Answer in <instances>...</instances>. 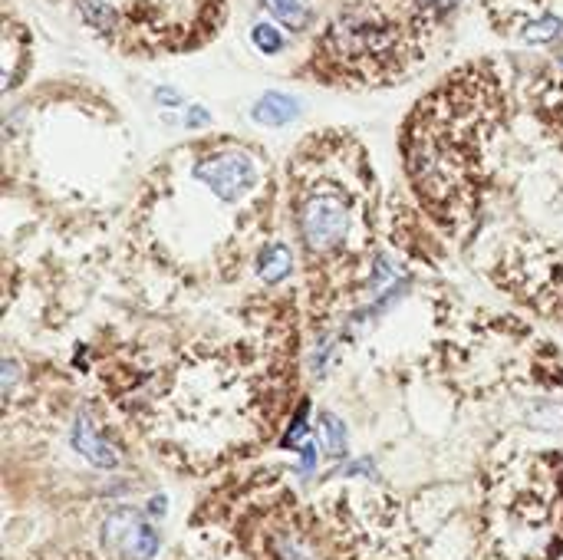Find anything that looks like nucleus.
Here are the masks:
<instances>
[{
	"mask_svg": "<svg viewBox=\"0 0 563 560\" xmlns=\"http://www.w3.org/2000/svg\"><path fill=\"white\" fill-rule=\"evenodd\" d=\"M294 234L313 280V297L353 294L356 280L369 287L373 254V192L349 168H297L290 188Z\"/></svg>",
	"mask_w": 563,
	"mask_h": 560,
	"instance_id": "nucleus-1",
	"label": "nucleus"
},
{
	"mask_svg": "<svg viewBox=\"0 0 563 560\" xmlns=\"http://www.w3.org/2000/svg\"><path fill=\"white\" fill-rule=\"evenodd\" d=\"M484 560H557L563 551V458H511L488 481Z\"/></svg>",
	"mask_w": 563,
	"mask_h": 560,
	"instance_id": "nucleus-2",
	"label": "nucleus"
},
{
	"mask_svg": "<svg viewBox=\"0 0 563 560\" xmlns=\"http://www.w3.org/2000/svg\"><path fill=\"white\" fill-rule=\"evenodd\" d=\"M399 27L392 24L386 14L366 7V4H349L333 17L330 30H326V47L336 53V60L346 63H369L382 60L386 53L396 50Z\"/></svg>",
	"mask_w": 563,
	"mask_h": 560,
	"instance_id": "nucleus-3",
	"label": "nucleus"
},
{
	"mask_svg": "<svg viewBox=\"0 0 563 560\" xmlns=\"http://www.w3.org/2000/svg\"><path fill=\"white\" fill-rule=\"evenodd\" d=\"M191 178L205 188L211 198L221 205H244L257 188H261V162L254 152L241 149V145H224V149H211L191 165Z\"/></svg>",
	"mask_w": 563,
	"mask_h": 560,
	"instance_id": "nucleus-4",
	"label": "nucleus"
},
{
	"mask_svg": "<svg viewBox=\"0 0 563 560\" xmlns=\"http://www.w3.org/2000/svg\"><path fill=\"white\" fill-rule=\"evenodd\" d=\"M99 541H103V551L116 560H152L159 557L162 534L135 508H116L106 514Z\"/></svg>",
	"mask_w": 563,
	"mask_h": 560,
	"instance_id": "nucleus-5",
	"label": "nucleus"
},
{
	"mask_svg": "<svg viewBox=\"0 0 563 560\" xmlns=\"http://www.w3.org/2000/svg\"><path fill=\"white\" fill-rule=\"evenodd\" d=\"M70 442L76 448V455L93 468H119L122 465V448L112 442V435L103 429V422H99L89 409H80L73 416Z\"/></svg>",
	"mask_w": 563,
	"mask_h": 560,
	"instance_id": "nucleus-6",
	"label": "nucleus"
},
{
	"mask_svg": "<svg viewBox=\"0 0 563 560\" xmlns=\"http://www.w3.org/2000/svg\"><path fill=\"white\" fill-rule=\"evenodd\" d=\"M300 112H303V106H300L297 96H287V93H277V89H270V93L254 99L251 119L257 122V126L284 129V126H290V122L300 116Z\"/></svg>",
	"mask_w": 563,
	"mask_h": 560,
	"instance_id": "nucleus-7",
	"label": "nucleus"
},
{
	"mask_svg": "<svg viewBox=\"0 0 563 560\" xmlns=\"http://www.w3.org/2000/svg\"><path fill=\"white\" fill-rule=\"evenodd\" d=\"M257 277L264 280L267 287H277L294 274V248L287 241H267L261 251H257Z\"/></svg>",
	"mask_w": 563,
	"mask_h": 560,
	"instance_id": "nucleus-8",
	"label": "nucleus"
},
{
	"mask_svg": "<svg viewBox=\"0 0 563 560\" xmlns=\"http://www.w3.org/2000/svg\"><path fill=\"white\" fill-rule=\"evenodd\" d=\"M261 4L270 17H277L290 30H307L313 24V7L307 0H261Z\"/></svg>",
	"mask_w": 563,
	"mask_h": 560,
	"instance_id": "nucleus-9",
	"label": "nucleus"
},
{
	"mask_svg": "<svg viewBox=\"0 0 563 560\" xmlns=\"http://www.w3.org/2000/svg\"><path fill=\"white\" fill-rule=\"evenodd\" d=\"M521 40L534 43V47H544V43H560L563 40V17L547 14V17L531 20V24L521 30Z\"/></svg>",
	"mask_w": 563,
	"mask_h": 560,
	"instance_id": "nucleus-10",
	"label": "nucleus"
},
{
	"mask_svg": "<svg viewBox=\"0 0 563 560\" xmlns=\"http://www.w3.org/2000/svg\"><path fill=\"white\" fill-rule=\"evenodd\" d=\"M320 429H323V439H326V455H330V458H346L349 445H346L343 419L333 416V412H320Z\"/></svg>",
	"mask_w": 563,
	"mask_h": 560,
	"instance_id": "nucleus-11",
	"label": "nucleus"
},
{
	"mask_svg": "<svg viewBox=\"0 0 563 560\" xmlns=\"http://www.w3.org/2000/svg\"><path fill=\"white\" fill-rule=\"evenodd\" d=\"M251 43H254V50L264 53V56H277L287 47L284 33H280L274 24H267V20H257V24L251 27Z\"/></svg>",
	"mask_w": 563,
	"mask_h": 560,
	"instance_id": "nucleus-12",
	"label": "nucleus"
},
{
	"mask_svg": "<svg viewBox=\"0 0 563 560\" xmlns=\"http://www.w3.org/2000/svg\"><path fill=\"white\" fill-rule=\"evenodd\" d=\"M80 14L86 17V24H93L96 30H109L116 24V10L106 0H80Z\"/></svg>",
	"mask_w": 563,
	"mask_h": 560,
	"instance_id": "nucleus-13",
	"label": "nucleus"
},
{
	"mask_svg": "<svg viewBox=\"0 0 563 560\" xmlns=\"http://www.w3.org/2000/svg\"><path fill=\"white\" fill-rule=\"evenodd\" d=\"M307 416H310V402L303 399L300 409L294 412V416H290L287 432L280 435V448H300V439L307 435Z\"/></svg>",
	"mask_w": 563,
	"mask_h": 560,
	"instance_id": "nucleus-14",
	"label": "nucleus"
},
{
	"mask_svg": "<svg viewBox=\"0 0 563 560\" xmlns=\"http://www.w3.org/2000/svg\"><path fill=\"white\" fill-rule=\"evenodd\" d=\"M297 452H300V472H303V475H313V472H317V462H320L317 445H313V442H303Z\"/></svg>",
	"mask_w": 563,
	"mask_h": 560,
	"instance_id": "nucleus-15",
	"label": "nucleus"
},
{
	"mask_svg": "<svg viewBox=\"0 0 563 560\" xmlns=\"http://www.w3.org/2000/svg\"><path fill=\"white\" fill-rule=\"evenodd\" d=\"M155 103H162L168 109H182L185 106V96L178 93L175 86H155Z\"/></svg>",
	"mask_w": 563,
	"mask_h": 560,
	"instance_id": "nucleus-16",
	"label": "nucleus"
},
{
	"mask_svg": "<svg viewBox=\"0 0 563 560\" xmlns=\"http://www.w3.org/2000/svg\"><path fill=\"white\" fill-rule=\"evenodd\" d=\"M182 122H185V129H205L208 122H211V112L205 106H188Z\"/></svg>",
	"mask_w": 563,
	"mask_h": 560,
	"instance_id": "nucleus-17",
	"label": "nucleus"
},
{
	"mask_svg": "<svg viewBox=\"0 0 563 560\" xmlns=\"http://www.w3.org/2000/svg\"><path fill=\"white\" fill-rule=\"evenodd\" d=\"M165 504H168V498L165 495H159V498H152V504H149V514H155V518H165Z\"/></svg>",
	"mask_w": 563,
	"mask_h": 560,
	"instance_id": "nucleus-18",
	"label": "nucleus"
},
{
	"mask_svg": "<svg viewBox=\"0 0 563 560\" xmlns=\"http://www.w3.org/2000/svg\"><path fill=\"white\" fill-rule=\"evenodd\" d=\"M425 4L435 7V10H452V7H458V4H461V0H425Z\"/></svg>",
	"mask_w": 563,
	"mask_h": 560,
	"instance_id": "nucleus-19",
	"label": "nucleus"
},
{
	"mask_svg": "<svg viewBox=\"0 0 563 560\" xmlns=\"http://www.w3.org/2000/svg\"><path fill=\"white\" fill-rule=\"evenodd\" d=\"M560 63H563V56H560Z\"/></svg>",
	"mask_w": 563,
	"mask_h": 560,
	"instance_id": "nucleus-20",
	"label": "nucleus"
}]
</instances>
